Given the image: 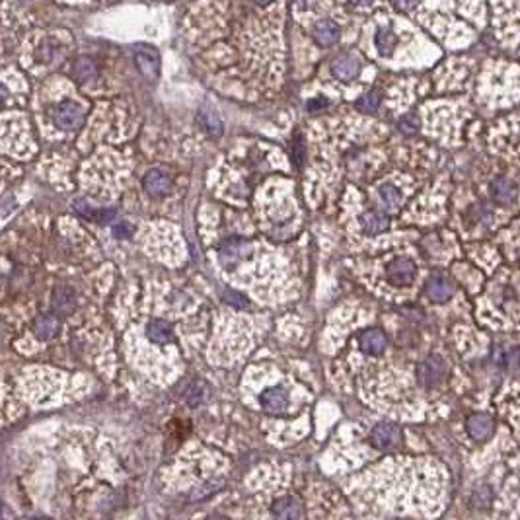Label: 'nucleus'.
Returning <instances> with one entry per match:
<instances>
[{
  "instance_id": "1",
  "label": "nucleus",
  "mask_w": 520,
  "mask_h": 520,
  "mask_svg": "<svg viewBox=\"0 0 520 520\" xmlns=\"http://www.w3.org/2000/svg\"><path fill=\"white\" fill-rule=\"evenodd\" d=\"M53 123L63 131H76L84 123V109L76 102H63L53 112Z\"/></svg>"
},
{
  "instance_id": "2",
  "label": "nucleus",
  "mask_w": 520,
  "mask_h": 520,
  "mask_svg": "<svg viewBox=\"0 0 520 520\" xmlns=\"http://www.w3.org/2000/svg\"><path fill=\"white\" fill-rule=\"evenodd\" d=\"M446 374V362L443 357H438V355H429L421 365H419V370H417V376L419 380L425 384V386H436V384H441L443 378H445Z\"/></svg>"
},
{
  "instance_id": "3",
  "label": "nucleus",
  "mask_w": 520,
  "mask_h": 520,
  "mask_svg": "<svg viewBox=\"0 0 520 520\" xmlns=\"http://www.w3.org/2000/svg\"><path fill=\"white\" fill-rule=\"evenodd\" d=\"M386 277L390 283L396 286H407L415 279V263L407 257H397L386 267Z\"/></svg>"
},
{
  "instance_id": "4",
  "label": "nucleus",
  "mask_w": 520,
  "mask_h": 520,
  "mask_svg": "<svg viewBox=\"0 0 520 520\" xmlns=\"http://www.w3.org/2000/svg\"><path fill=\"white\" fill-rule=\"evenodd\" d=\"M372 443L378 446L380 450H394L402 445V429L396 423H378L372 429Z\"/></svg>"
},
{
  "instance_id": "5",
  "label": "nucleus",
  "mask_w": 520,
  "mask_h": 520,
  "mask_svg": "<svg viewBox=\"0 0 520 520\" xmlns=\"http://www.w3.org/2000/svg\"><path fill=\"white\" fill-rule=\"evenodd\" d=\"M135 63H137L141 75L144 76L146 80H151V82H156V80H158V76H160V55H158L156 49H137V53H135Z\"/></svg>"
},
{
  "instance_id": "6",
  "label": "nucleus",
  "mask_w": 520,
  "mask_h": 520,
  "mask_svg": "<svg viewBox=\"0 0 520 520\" xmlns=\"http://www.w3.org/2000/svg\"><path fill=\"white\" fill-rule=\"evenodd\" d=\"M261 407H263L267 413H273V415H279V413H284L289 409V392L281 386H275V388L265 390L261 397Z\"/></svg>"
},
{
  "instance_id": "7",
  "label": "nucleus",
  "mask_w": 520,
  "mask_h": 520,
  "mask_svg": "<svg viewBox=\"0 0 520 520\" xmlns=\"http://www.w3.org/2000/svg\"><path fill=\"white\" fill-rule=\"evenodd\" d=\"M250 252V244L240 238H230L220 246V259L224 265L238 263Z\"/></svg>"
},
{
  "instance_id": "8",
  "label": "nucleus",
  "mask_w": 520,
  "mask_h": 520,
  "mask_svg": "<svg viewBox=\"0 0 520 520\" xmlns=\"http://www.w3.org/2000/svg\"><path fill=\"white\" fill-rule=\"evenodd\" d=\"M142 185H144V190L146 193H151V195H164V193H168L171 185L170 176L166 174V171L162 170H151L146 171V176H144V180H142Z\"/></svg>"
},
{
  "instance_id": "9",
  "label": "nucleus",
  "mask_w": 520,
  "mask_h": 520,
  "mask_svg": "<svg viewBox=\"0 0 520 520\" xmlns=\"http://www.w3.org/2000/svg\"><path fill=\"white\" fill-rule=\"evenodd\" d=\"M273 514L277 519H303V505L294 497H281L273 505Z\"/></svg>"
},
{
  "instance_id": "10",
  "label": "nucleus",
  "mask_w": 520,
  "mask_h": 520,
  "mask_svg": "<svg viewBox=\"0 0 520 520\" xmlns=\"http://www.w3.org/2000/svg\"><path fill=\"white\" fill-rule=\"evenodd\" d=\"M493 419L485 413H475L468 419V433L473 441H485L491 435Z\"/></svg>"
},
{
  "instance_id": "11",
  "label": "nucleus",
  "mask_w": 520,
  "mask_h": 520,
  "mask_svg": "<svg viewBox=\"0 0 520 520\" xmlns=\"http://www.w3.org/2000/svg\"><path fill=\"white\" fill-rule=\"evenodd\" d=\"M76 296L70 286H57L53 293V310L61 316H66L75 310Z\"/></svg>"
},
{
  "instance_id": "12",
  "label": "nucleus",
  "mask_w": 520,
  "mask_h": 520,
  "mask_svg": "<svg viewBox=\"0 0 520 520\" xmlns=\"http://www.w3.org/2000/svg\"><path fill=\"white\" fill-rule=\"evenodd\" d=\"M491 197L499 205H509L517 197V185L507 178H497L491 181Z\"/></svg>"
},
{
  "instance_id": "13",
  "label": "nucleus",
  "mask_w": 520,
  "mask_h": 520,
  "mask_svg": "<svg viewBox=\"0 0 520 520\" xmlns=\"http://www.w3.org/2000/svg\"><path fill=\"white\" fill-rule=\"evenodd\" d=\"M425 293L433 303H446L452 296V284L443 277H433V279L427 281Z\"/></svg>"
},
{
  "instance_id": "14",
  "label": "nucleus",
  "mask_w": 520,
  "mask_h": 520,
  "mask_svg": "<svg viewBox=\"0 0 520 520\" xmlns=\"http://www.w3.org/2000/svg\"><path fill=\"white\" fill-rule=\"evenodd\" d=\"M314 38L320 45L330 47L333 43H337V39H339V26L331 20H322V22H318V26L314 29Z\"/></svg>"
},
{
  "instance_id": "15",
  "label": "nucleus",
  "mask_w": 520,
  "mask_h": 520,
  "mask_svg": "<svg viewBox=\"0 0 520 520\" xmlns=\"http://www.w3.org/2000/svg\"><path fill=\"white\" fill-rule=\"evenodd\" d=\"M59 330H61V322L55 316H38L33 320V333L38 335L39 339H53L59 333Z\"/></svg>"
},
{
  "instance_id": "16",
  "label": "nucleus",
  "mask_w": 520,
  "mask_h": 520,
  "mask_svg": "<svg viewBox=\"0 0 520 520\" xmlns=\"http://www.w3.org/2000/svg\"><path fill=\"white\" fill-rule=\"evenodd\" d=\"M360 349L367 355H380L386 349V335L380 330H369L360 335Z\"/></svg>"
},
{
  "instance_id": "17",
  "label": "nucleus",
  "mask_w": 520,
  "mask_h": 520,
  "mask_svg": "<svg viewBox=\"0 0 520 520\" xmlns=\"http://www.w3.org/2000/svg\"><path fill=\"white\" fill-rule=\"evenodd\" d=\"M360 224L369 234H380L388 228V217L380 211H367L360 217Z\"/></svg>"
},
{
  "instance_id": "18",
  "label": "nucleus",
  "mask_w": 520,
  "mask_h": 520,
  "mask_svg": "<svg viewBox=\"0 0 520 520\" xmlns=\"http://www.w3.org/2000/svg\"><path fill=\"white\" fill-rule=\"evenodd\" d=\"M146 337L154 343H168L174 337L171 326L166 320H152L146 326Z\"/></svg>"
},
{
  "instance_id": "19",
  "label": "nucleus",
  "mask_w": 520,
  "mask_h": 520,
  "mask_svg": "<svg viewBox=\"0 0 520 520\" xmlns=\"http://www.w3.org/2000/svg\"><path fill=\"white\" fill-rule=\"evenodd\" d=\"M331 70L339 80H353L359 75V63L353 57H339L331 65Z\"/></svg>"
},
{
  "instance_id": "20",
  "label": "nucleus",
  "mask_w": 520,
  "mask_h": 520,
  "mask_svg": "<svg viewBox=\"0 0 520 520\" xmlns=\"http://www.w3.org/2000/svg\"><path fill=\"white\" fill-rule=\"evenodd\" d=\"M397 45V38L390 31V29L382 28L378 29V33H376V47H378L380 55H384V57H390L392 53H394V49Z\"/></svg>"
},
{
  "instance_id": "21",
  "label": "nucleus",
  "mask_w": 520,
  "mask_h": 520,
  "mask_svg": "<svg viewBox=\"0 0 520 520\" xmlns=\"http://www.w3.org/2000/svg\"><path fill=\"white\" fill-rule=\"evenodd\" d=\"M95 75H98V70H95V65L92 59H88V57L76 59L75 76L80 80V82H90V80H94Z\"/></svg>"
},
{
  "instance_id": "22",
  "label": "nucleus",
  "mask_w": 520,
  "mask_h": 520,
  "mask_svg": "<svg viewBox=\"0 0 520 520\" xmlns=\"http://www.w3.org/2000/svg\"><path fill=\"white\" fill-rule=\"evenodd\" d=\"M199 119H201L203 127H205L211 135H220V132H222V121H220V117H218L213 109L203 107V109L199 112Z\"/></svg>"
},
{
  "instance_id": "23",
  "label": "nucleus",
  "mask_w": 520,
  "mask_h": 520,
  "mask_svg": "<svg viewBox=\"0 0 520 520\" xmlns=\"http://www.w3.org/2000/svg\"><path fill=\"white\" fill-rule=\"evenodd\" d=\"M380 197L382 201L386 203V207L392 208V211H396L402 205V193L397 190L396 185H392V183H384L382 188H380Z\"/></svg>"
},
{
  "instance_id": "24",
  "label": "nucleus",
  "mask_w": 520,
  "mask_h": 520,
  "mask_svg": "<svg viewBox=\"0 0 520 520\" xmlns=\"http://www.w3.org/2000/svg\"><path fill=\"white\" fill-rule=\"evenodd\" d=\"M380 105V95L376 92H370V94H365L360 98L359 102H357V107H359L360 112H367V114H372V112H376Z\"/></svg>"
},
{
  "instance_id": "25",
  "label": "nucleus",
  "mask_w": 520,
  "mask_h": 520,
  "mask_svg": "<svg viewBox=\"0 0 520 520\" xmlns=\"http://www.w3.org/2000/svg\"><path fill=\"white\" fill-rule=\"evenodd\" d=\"M399 131L406 132V135H413V132L419 131V117L417 115H404L399 119Z\"/></svg>"
},
{
  "instance_id": "26",
  "label": "nucleus",
  "mask_w": 520,
  "mask_h": 520,
  "mask_svg": "<svg viewBox=\"0 0 520 520\" xmlns=\"http://www.w3.org/2000/svg\"><path fill=\"white\" fill-rule=\"evenodd\" d=\"M222 298H224L230 306H236V308H247L246 296L236 293V291H232V289H227V291L222 293Z\"/></svg>"
},
{
  "instance_id": "27",
  "label": "nucleus",
  "mask_w": 520,
  "mask_h": 520,
  "mask_svg": "<svg viewBox=\"0 0 520 520\" xmlns=\"http://www.w3.org/2000/svg\"><path fill=\"white\" fill-rule=\"evenodd\" d=\"M220 485V483H211V485H205V487H201V491H195V493H191V499H203L205 495H211V493H215L217 491V487Z\"/></svg>"
},
{
  "instance_id": "28",
  "label": "nucleus",
  "mask_w": 520,
  "mask_h": 520,
  "mask_svg": "<svg viewBox=\"0 0 520 520\" xmlns=\"http://www.w3.org/2000/svg\"><path fill=\"white\" fill-rule=\"evenodd\" d=\"M114 234L117 238H129L132 234V227L131 224H127V222H121V224H117L114 228Z\"/></svg>"
},
{
  "instance_id": "29",
  "label": "nucleus",
  "mask_w": 520,
  "mask_h": 520,
  "mask_svg": "<svg viewBox=\"0 0 520 520\" xmlns=\"http://www.w3.org/2000/svg\"><path fill=\"white\" fill-rule=\"evenodd\" d=\"M392 2L399 10H411L417 4V0H392Z\"/></svg>"
},
{
  "instance_id": "30",
  "label": "nucleus",
  "mask_w": 520,
  "mask_h": 520,
  "mask_svg": "<svg viewBox=\"0 0 520 520\" xmlns=\"http://www.w3.org/2000/svg\"><path fill=\"white\" fill-rule=\"evenodd\" d=\"M353 4H357V6H365V4H370L372 0H351Z\"/></svg>"
},
{
  "instance_id": "31",
  "label": "nucleus",
  "mask_w": 520,
  "mask_h": 520,
  "mask_svg": "<svg viewBox=\"0 0 520 520\" xmlns=\"http://www.w3.org/2000/svg\"><path fill=\"white\" fill-rule=\"evenodd\" d=\"M254 2H256V4H261V6H263V4H269L271 0H254Z\"/></svg>"
},
{
  "instance_id": "32",
  "label": "nucleus",
  "mask_w": 520,
  "mask_h": 520,
  "mask_svg": "<svg viewBox=\"0 0 520 520\" xmlns=\"http://www.w3.org/2000/svg\"><path fill=\"white\" fill-rule=\"evenodd\" d=\"M4 337V328H2V323H0V341Z\"/></svg>"
}]
</instances>
